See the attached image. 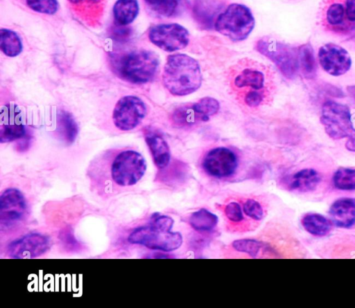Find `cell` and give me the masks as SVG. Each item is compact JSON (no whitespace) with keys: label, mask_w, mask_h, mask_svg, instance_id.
Segmentation results:
<instances>
[{"label":"cell","mask_w":355,"mask_h":308,"mask_svg":"<svg viewBox=\"0 0 355 308\" xmlns=\"http://www.w3.org/2000/svg\"><path fill=\"white\" fill-rule=\"evenodd\" d=\"M146 168V160L139 152L128 147L112 148L90 161L87 176L92 192L105 199L136 185Z\"/></svg>","instance_id":"1"},{"label":"cell","mask_w":355,"mask_h":308,"mask_svg":"<svg viewBox=\"0 0 355 308\" xmlns=\"http://www.w3.org/2000/svg\"><path fill=\"white\" fill-rule=\"evenodd\" d=\"M202 81L201 69L196 60L183 53H175L167 57L162 82L173 96L191 94L200 87Z\"/></svg>","instance_id":"2"},{"label":"cell","mask_w":355,"mask_h":308,"mask_svg":"<svg viewBox=\"0 0 355 308\" xmlns=\"http://www.w3.org/2000/svg\"><path fill=\"white\" fill-rule=\"evenodd\" d=\"M110 62L112 71L119 78L137 84L151 81L159 67L157 54L146 49L112 53Z\"/></svg>","instance_id":"3"},{"label":"cell","mask_w":355,"mask_h":308,"mask_svg":"<svg viewBox=\"0 0 355 308\" xmlns=\"http://www.w3.org/2000/svg\"><path fill=\"white\" fill-rule=\"evenodd\" d=\"M173 224L171 217L155 213L148 224L136 227L130 233L128 242L164 252L176 250L183 239L179 232L171 230Z\"/></svg>","instance_id":"4"},{"label":"cell","mask_w":355,"mask_h":308,"mask_svg":"<svg viewBox=\"0 0 355 308\" xmlns=\"http://www.w3.org/2000/svg\"><path fill=\"white\" fill-rule=\"evenodd\" d=\"M321 25L331 33L355 34V0H322L319 10Z\"/></svg>","instance_id":"5"},{"label":"cell","mask_w":355,"mask_h":308,"mask_svg":"<svg viewBox=\"0 0 355 308\" xmlns=\"http://www.w3.org/2000/svg\"><path fill=\"white\" fill-rule=\"evenodd\" d=\"M255 20L246 6L234 3L216 18L214 28L234 42L245 39L254 29Z\"/></svg>","instance_id":"6"},{"label":"cell","mask_w":355,"mask_h":308,"mask_svg":"<svg viewBox=\"0 0 355 308\" xmlns=\"http://www.w3.org/2000/svg\"><path fill=\"white\" fill-rule=\"evenodd\" d=\"M256 49L271 60L287 78H294L299 70L298 49L275 39L263 37L257 41Z\"/></svg>","instance_id":"7"},{"label":"cell","mask_w":355,"mask_h":308,"mask_svg":"<svg viewBox=\"0 0 355 308\" xmlns=\"http://www.w3.org/2000/svg\"><path fill=\"white\" fill-rule=\"evenodd\" d=\"M320 122L327 134L332 139H349L355 135L350 109L345 105L331 100L325 102L322 108Z\"/></svg>","instance_id":"8"},{"label":"cell","mask_w":355,"mask_h":308,"mask_svg":"<svg viewBox=\"0 0 355 308\" xmlns=\"http://www.w3.org/2000/svg\"><path fill=\"white\" fill-rule=\"evenodd\" d=\"M28 210L26 199L19 190H4L0 196L1 231L11 232L19 228L27 218Z\"/></svg>","instance_id":"9"},{"label":"cell","mask_w":355,"mask_h":308,"mask_svg":"<svg viewBox=\"0 0 355 308\" xmlns=\"http://www.w3.org/2000/svg\"><path fill=\"white\" fill-rule=\"evenodd\" d=\"M220 105L211 97H204L192 104L180 106L172 112L171 119L178 127H189L208 121L218 112Z\"/></svg>","instance_id":"10"},{"label":"cell","mask_w":355,"mask_h":308,"mask_svg":"<svg viewBox=\"0 0 355 308\" xmlns=\"http://www.w3.org/2000/svg\"><path fill=\"white\" fill-rule=\"evenodd\" d=\"M146 112V105L141 98L135 96H125L116 103L112 113V121L118 129L128 132L141 123Z\"/></svg>","instance_id":"11"},{"label":"cell","mask_w":355,"mask_h":308,"mask_svg":"<svg viewBox=\"0 0 355 308\" xmlns=\"http://www.w3.org/2000/svg\"><path fill=\"white\" fill-rule=\"evenodd\" d=\"M148 35L151 43L166 52L183 49L189 42L188 30L176 23L155 25L149 29Z\"/></svg>","instance_id":"12"},{"label":"cell","mask_w":355,"mask_h":308,"mask_svg":"<svg viewBox=\"0 0 355 308\" xmlns=\"http://www.w3.org/2000/svg\"><path fill=\"white\" fill-rule=\"evenodd\" d=\"M49 237L40 233H28L18 237L6 246V254L10 258H35L46 253L50 248Z\"/></svg>","instance_id":"13"},{"label":"cell","mask_w":355,"mask_h":308,"mask_svg":"<svg viewBox=\"0 0 355 308\" xmlns=\"http://www.w3.org/2000/svg\"><path fill=\"white\" fill-rule=\"evenodd\" d=\"M202 166L205 172L216 178H226L236 172L238 158L235 153L225 147L209 150L204 156Z\"/></svg>","instance_id":"14"},{"label":"cell","mask_w":355,"mask_h":308,"mask_svg":"<svg viewBox=\"0 0 355 308\" xmlns=\"http://www.w3.org/2000/svg\"><path fill=\"white\" fill-rule=\"evenodd\" d=\"M318 55L322 68L333 76L342 75L351 68L352 59L349 53L336 44L328 43L322 46Z\"/></svg>","instance_id":"15"},{"label":"cell","mask_w":355,"mask_h":308,"mask_svg":"<svg viewBox=\"0 0 355 308\" xmlns=\"http://www.w3.org/2000/svg\"><path fill=\"white\" fill-rule=\"evenodd\" d=\"M329 215L334 224L340 228H349L355 224V199L340 198L330 206Z\"/></svg>","instance_id":"16"},{"label":"cell","mask_w":355,"mask_h":308,"mask_svg":"<svg viewBox=\"0 0 355 308\" xmlns=\"http://www.w3.org/2000/svg\"><path fill=\"white\" fill-rule=\"evenodd\" d=\"M144 138L155 165L159 170L166 167L170 163L171 153L165 139L158 132L150 129L146 131Z\"/></svg>","instance_id":"17"},{"label":"cell","mask_w":355,"mask_h":308,"mask_svg":"<svg viewBox=\"0 0 355 308\" xmlns=\"http://www.w3.org/2000/svg\"><path fill=\"white\" fill-rule=\"evenodd\" d=\"M320 181L321 176L315 170L305 168L290 176L286 185L290 190L307 192L315 190Z\"/></svg>","instance_id":"18"},{"label":"cell","mask_w":355,"mask_h":308,"mask_svg":"<svg viewBox=\"0 0 355 308\" xmlns=\"http://www.w3.org/2000/svg\"><path fill=\"white\" fill-rule=\"evenodd\" d=\"M139 11L137 0H117L113 6L114 24L122 26L131 24L137 17Z\"/></svg>","instance_id":"19"},{"label":"cell","mask_w":355,"mask_h":308,"mask_svg":"<svg viewBox=\"0 0 355 308\" xmlns=\"http://www.w3.org/2000/svg\"><path fill=\"white\" fill-rule=\"evenodd\" d=\"M148 9L162 17L179 15L186 6L187 0H144Z\"/></svg>","instance_id":"20"},{"label":"cell","mask_w":355,"mask_h":308,"mask_svg":"<svg viewBox=\"0 0 355 308\" xmlns=\"http://www.w3.org/2000/svg\"><path fill=\"white\" fill-rule=\"evenodd\" d=\"M301 224L306 231L316 237H324L331 230V221L324 216L310 212L303 216Z\"/></svg>","instance_id":"21"},{"label":"cell","mask_w":355,"mask_h":308,"mask_svg":"<svg viewBox=\"0 0 355 308\" xmlns=\"http://www.w3.org/2000/svg\"><path fill=\"white\" fill-rule=\"evenodd\" d=\"M17 113L12 114L6 123H2L0 127V141L1 143L14 141L22 138L25 134V127Z\"/></svg>","instance_id":"22"},{"label":"cell","mask_w":355,"mask_h":308,"mask_svg":"<svg viewBox=\"0 0 355 308\" xmlns=\"http://www.w3.org/2000/svg\"><path fill=\"white\" fill-rule=\"evenodd\" d=\"M159 179L167 184L180 183L184 181L189 172L186 163L180 161H173L164 168L162 169Z\"/></svg>","instance_id":"23"},{"label":"cell","mask_w":355,"mask_h":308,"mask_svg":"<svg viewBox=\"0 0 355 308\" xmlns=\"http://www.w3.org/2000/svg\"><path fill=\"white\" fill-rule=\"evenodd\" d=\"M0 48L6 56L14 57L21 53L23 46L20 37L15 31L1 28Z\"/></svg>","instance_id":"24"},{"label":"cell","mask_w":355,"mask_h":308,"mask_svg":"<svg viewBox=\"0 0 355 308\" xmlns=\"http://www.w3.org/2000/svg\"><path fill=\"white\" fill-rule=\"evenodd\" d=\"M298 63L299 69L306 78L315 77L317 64L313 49L310 44H303L298 48Z\"/></svg>","instance_id":"25"},{"label":"cell","mask_w":355,"mask_h":308,"mask_svg":"<svg viewBox=\"0 0 355 308\" xmlns=\"http://www.w3.org/2000/svg\"><path fill=\"white\" fill-rule=\"evenodd\" d=\"M218 217L205 208L191 213L189 219L191 226L197 231H209L218 224Z\"/></svg>","instance_id":"26"},{"label":"cell","mask_w":355,"mask_h":308,"mask_svg":"<svg viewBox=\"0 0 355 308\" xmlns=\"http://www.w3.org/2000/svg\"><path fill=\"white\" fill-rule=\"evenodd\" d=\"M58 131L62 139L68 144L72 143L76 138L78 128L72 116L64 111H61L57 116Z\"/></svg>","instance_id":"27"},{"label":"cell","mask_w":355,"mask_h":308,"mask_svg":"<svg viewBox=\"0 0 355 308\" xmlns=\"http://www.w3.org/2000/svg\"><path fill=\"white\" fill-rule=\"evenodd\" d=\"M234 83L239 88L250 87L253 90H260L264 87V75L258 70L245 69L236 75Z\"/></svg>","instance_id":"28"},{"label":"cell","mask_w":355,"mask_h":308,"mask_svg":"<svg viewBox=\"0 0 355 308\" xmlns=\"http://www.w3.org/2000/svg\"><path fill=\"white\" fill-rule=\"evenodd\" d=\"M332 181L334 187L338 190H355V168H338L334 172Z\"/></svg>","instance_id":"29"},{"label":"cell","mask_w":355,"mask_h":308,"mask_svg":"<svg viewBox=\"0 0 355 308\" xmlns=\"http://www.w3.org/2000/svg\"><path fill=\"white\" fill-rule=\"evenodd\" d=\"M215 0H196L194 5L195 17L200 23L209 26L215 16Z\"/></svg>","instance_id":"30"},{"label":"cell","mask_w":355,"mask_h":308,"mask_svg":"<svg viewBox=\"0 0 355 308\" xmlns=\"http://www.w3.org/2000/svg\"><path fill=\"white\" fill-rule=\"evenodd\" d=\"M232 246L236 251L252 257L258 256L261 250L270 248L267 244L254 239H237L232 242Z\"/></svg>","instance_id":"31"},{"label":"cell","mask_w":355,"mask_h":308,"mask_svg":"<svg viewBox=\"0 0 355 308\" xmlns=\"http://www.w3.org/2000/svg\"><path fill=\"white\" fill-rule=\"evenodd\" d=\"M27 6L32 10L46 15H54L58 9L57 0H26Z\"/></svg>","instance_id":"32"},{"label":"cell","mask_w":355,"mask_h":308,"mask_svg":"<svg viewBox=\"0 0 355 308\" xmlns=\"http://www.w3.org/2000/svg\"><path fill=\"white\" fill-rule=\"evenodd\" d=\"M243 212L249 217L259 221L263 217V210L261 204L254 199H248L243 203Z\"/></svg>","instance_id":"33"},{"label":"cell","mask_w":355,"mask_h":308,"mask_svg":"<svg viewBox=\"0 0 355 308\" xmlns=\"http://www.w3.org/2000/svg\"><path fill=\"white\" fill-rule=\"evenodd\" d=\"M225 214L233 222L241 221L243 219L241 208L237 202H230L225 208Z\"/></svg>","instance_id":"34"},{"label":"cell","mask_w":355,"mask_h":308,"mask_svg":"<svg viewBox=\"0 0 355 308\" xmlns=\"http://www.w3.org/2000/svg\"><path fill=\"white\" fill-rule=\"evenodd\" d=\"M263 100V95L258 90H251L248 91L245 97L244 102L250 107H258Z\"/></svg>","instance_id":"35"},{"label":"cell","mask_w":355,"mask_h":308,"mask_svg":"<svg viewBox=\"0 0 355 308\" xmlns=\"http://www.w3.org/2000/svg\"><path fill=\"white\" fill-rule=\"evenodd\" d=\"M114 38L116 39L117 40H122L126 37H128L130 35L129 30L125 29V28H120L118 30H114Z\"/></svg>","instance_id":"36"},{"label":"cell","mask_w":355,"mask_h":308,"mask_svg":"<svg viewBox=\"0 0 355 308\" xmlns=\"http://www.w3.org/2000/svg\"><path fill=\"white\" fill-rule=\"evenodd\" d=\"M345 147L349 151L355 152V136L349 139H347L345 143Z\"/></svg>","instance_id":"37"},{"label":"cell","mask_w":355,"mask_h":308,"mask_svg":"<svg viewBox=\"0 0 355 308\" xmlns=\"http://www.w3.org/2000/svg\"><path fill=\"white\" fill-rule=\"evenodd\" d=\"M68 2L71 5V6H77L78 4H80L81 2H83L84 0H67Z\"/></svg>","instance_id":"38"}]
</instances>
